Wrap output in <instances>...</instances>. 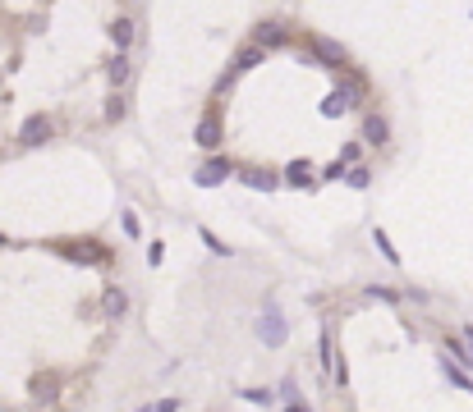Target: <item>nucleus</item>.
Listing matches in <instances>:
<instances>
[{
    "label": "nucleus",
    "mask_w": 473,
    "mask_h": 412,
    "mask_svg": "<svg viewBox=\"0 0 473 412\" xmlns=\"http://www.w3.org/2000/svg\"><path fill=\"white\" fill-rule=\"evenodd\" d=\"M55 252L69 261H79V266H106L111 261V252H106V243L96 239H79V243H55Z\"/></svg>",
    "instance_id": "obj_1"
},
{
    "label": "nucleus",
    "mask_w": 473,
    "mask_h": 412,
    "mask_svg": "<svg viewBox=\"0 0 473 412\" xmlns=\"http://www.w3.org/2000/svg\"><path fill=\"white\" fill-rule=\"evenodd\" d=\"M248 42H257L262 51H281V46H289V23L285 18H262V23H253Z\"/></svg>",
    "instance_id": "obj_2"
},
{
    "label": "nucleus",
    "mask_w": 473,
    "mask_h": 412,
    "mask_svg": "<svg viewBox=\"0 0 473 412\" xmlns=\"http://www.w3.org/2000/svg\"><path fill=\"white\" fill-rule=\"evenodd\" d=\"M55 129H60V124H55L51 115H33V120L18 129V147H42V142H51Z\"/></svg>",
    "instance_id": "obj_3"
},
{
    "label": "nucleus",
    "mask_w": 473,
    "mask_h": 412,
    "mask_svg": "<svg viewBox=\"0 0 473 412\" xmlns=\"http://www.w3.org/2000/svg\"><path fill=\"white\" fill-rule=\"evenodd\" d=\"M230 174H235V161H230V156H211L207 165H198L193 183H198V188H216V183H226Z\"/></svg>",
    "instance_id": "obj_4"
},
{
    "label": "nucleus",
    "mask_w": 473,
    "mask_h": 412,
    "mask_svg": "<svg viewBox=\"0 0 473 412\" xmlns=\"http://www.w3.org/2000/svg\"><path fill=\"white\" fill-rule=\"evenodd\" d=\"M235 174H239L244 188H257V193H276V188H281V174L267 170V165H239Z\"/></svg>",
    "instance_id": "obj_5"
},
{
    "label": "nucleus",
    "mask_w": 473,
    "mask_h": 412,
    "mask_svg": "<svg viewBox=\"0 0 473 412\" xmlns=\"http://www.w3.org/2000/svg\"><path fill=\"white\" fill-rule=\"evenodd\" d=\"M308 60L331 64V69H350V60H345V46L331 42V37H313V51H308Z\"/></svg>",
    "instance_id": "obj_6"
},
{
    "label": "nucleus",
    "mask_w": 473,
    "mask_h": 412,
    "mask_svg": "<svg viewBox=\"0 0 473 412\" xmlns=\"http://www.w3.org/2000/svg\"><path fill=\"white\" fill-rule=\"evenodd\" d=\"M129 74H133V69H129V51H115L111 60H106V83H111L115 92L129 87Z\"/></svg>",
    "instance_id": "obj_7"
},
{
    "label": "nucleus",
    "mask_w": 473,
    "mask_h": 412,
    "mask_svg": "<svg viewBox=\"0 0 473 412\" xmlns=\"http://www.w3.org/2000/svg\"><path fill=\"white\" fill-rule=\"evenodd\" d=\"M335 92L345 96V105H350V110H359V101H363V96H368V87H363V74H345Z\"/></svg>",
    "instance_id": "obj_8"
},
{
    "label": "nucleus",
    "mask_w": 473,
    "mask_h": 412,
    "mask_svg": "<svg viewBox=\"0 0 473 412\" xmlns=\"http://www.w3.org/2000/svg\"><path fill=\"white\" fill-rule=\"evenodd\" d=\"M363 142L368 147H386L391 142V124H386L382 115H368V120H363Z\"/></svg>",
    "instance_id": "obj_9"
},
{
    "label": "nucleus",
    "mask_w": 473,
    "mask_h": 412,
    "mask_svg": "<svg viewBox=\"0 0 473 412\" xmlns=\"http://www.w3.org/2000/svg\"><path fill=\"white\" fill-rule=\"evenodd\" d=\"M106 33H111V42L120 46V51H129V46H133V33H138V28H133V18H129V14H120V18H111V28H106Z\"/></svg>",
    "instance_id": "obj_10"
},
{
    "label": "nucleus",
    "mask_w": 473,
    "mask_h": 412,
    "mask_svg": "<svg viewBox=\"0 0 473 412\" xmlns=\"http://www.w3.org/2000/svg\"><path fill=\"white\" fill-rule=\"evenodd\" d=\"M281 183H289V188H308V183H313V161H289V170L281 174Z\"/></svg>",
    "instance_id": "obj_11"
},
{
    "label": "nucleus",
    "mask_w": 473,
    "mask_h": 412,
    "mask_svg": "<svg viewBox=\"0 0 473 412\" xmlns=\"http://www.w3.org/2000/svg\"><path fill=\"white\" fill-rule=\"evenodd\" d=\"M193 137H198V147H207V151H211V147H221V120H216V115H207Z\"/></svg>",
    "instance_id": "obj_12"
},
{
    "label": "nucleus",
    "mask_w": 473,
    "mask_h": 412,
    "mask_svg": "<svg viewBox=\"0 0 473 412\" xmlns=\"http://www.w3.org/2000/svg\"><path fill=\"white\" fill-rule=\"evenodd\" d=\"M124 307H129V298H124V289H106L101 293V311H106V316H124Z\"/></svg>",
    "instance_id": "obj_13"
},
{
    "label": "nucleus",
    "mask_w": 473,
    "mask_h": 412,
    "mask_svg": "<svg viewBox=\"0 0 473 412\" xmlns=\"http://www.w3.org/2000/svg\"><path fill=\"white\" fill-rule=\"evenodd\" d=\"M262 46H257V42H244V46H239V55H235V69H239V74H244V69H253V64H262Z\"/></svg>",
    "instance_id": "obj_14"
},
{
    "label": "nucleus",
    "mask_w": 473,
    "mask_h": 412,
    "mask_svg": "<svg viewBox=\"0 0 473 412\" xmlns=\"http://www.w3.org/2000/svg\"><path fill=\"white\" fill-rule=\"evenodd\" d=\"M124 110H129V101H124V92H115L111 101L101 105V120H106V124H120V120H124Z\"/></svg>",
    "instance_id": "obj_15"
},
{
    "label": "nucleus",
    "mask_w": 473,
    "mask_h": 412,
    "mask_svg": "<svg viewBox=\"0 0 473 412\" xmlns=\"http://www.w3.org/2000/svg\"><path fill=\"white\" fill-rule=\"evenodd\" d=\"M33 399H37V404H55V380L51 376H37L33 380Z\"/></svg>",
    "instance_id": "obj_16"
},
{
    "label": "nucleus",
    "mask_w": 473,
    "mask_h": 412,
    "mask_svg": "<svg viewBox=\"0 0 473 412\" xmlns=\"http://www.w3.org/2000/svg\"><path fill=\"white\" fill-rule=\"evenodd\" d=\"M317 362H322V371L335 367V348H331V335L322 330V339H317Z\"/></svg>",
    "instance_id": "obj_17"
},
{
    "label": "nucleus",
    "mask_w": 473,
    "mask_h": 412,
    "mask_svg": "<svg viewBox=\"0 0 473 412\" xmlns=\"http://www.w3.org/2000/svg\"><path fill=\"white\" fill-rule=\"evenodd\" d=\"M368 179L372 174L363 170V165H350V170H345V183H350V188H368Z\"/></svg>",
    "instance_id": "obj_18"
},
{
    "label": "nucleus",
    "mask_w": 473,
    "mask_h": 412,
    "mask_svg": "<svg viewBox=\"0 0 473 412\" xmlns=\"http://www.w3.org/2000/svg\"><path fill=\"white\" fill-rule=\"evenodd\" d=\"M345 110H350V105H345V96H340V92H331V96L322 101V115H345Z\"/></svg>",
    "instance_id": "obj_19"
},
{
    "label": "nucleus",
    "mask_w": 473,
    "mask_h": 412,
    "mask_svg": "<svg viewBox=\"0 0 473 412\" xmlns=\"http://www.w3.org/2000/svg\"><path fill=\"white\" fill-rule=\"evenodd\" d=\"M368 298H382V302H395V307H400V293H395V289H382V284H368Z\"/></svg>",
    "instance_id": "obj_20"
},
{
    "label": "nucleus",
    "mask_w": 473,
    "mask_h": 412,
    "mask_svg": "<svg viewBox=\"0 0 473 412\" xmlns=\"http://www.w3.org/2000/svg\"><path fill=\"white\" fill-rule=\"evenodd\" d=\"M120 224H124V234H129V239H138V234H143V224H138V215H133V211H124Z\"/></svg>",
    "instance_id": "obj_21"
},
{
    "label": "nucleus",
    "mask_w": 473,
    "mask_h": 412,
    "mask_svg": "<svg viewBox=\"0 0 473 412\" xmlns=\"http://www.w3.org/2000/svg\"><path fill=\"white\" fill-rule=\"evenodd\" d=\"M345 170H350V161L340 156V161H331V165H326V174H322V179H345Z\"/></svg>",
    "instance_id": "obj_22"
},
{
    "label": "nucleus",
    "mask_w": 473,
    "mask_h": 412,
    "mask_svg": "<svg viewBox=\"0 0 473 412\" xmlns=\"http://www.w3.org/2000/svg\"><path fill=\"white\" fill-rule=\"evenodd\" d=\"M281 399H285V404H294V408H304V394H299V389H294V385H289V380H285V385H281Z\"/></svg>",
    "instance_id": "obj_23"
},
{
    "label": "nucleus",
    "mask_w": 473,
    "mask_h": 412,
    "mask_svg": "<svg viewBox=\"0 0 473 412\" xmlns=\"http://www.w3.org/2000/svg\"><path fill=\"white\" fill-rule=\"evenodd\" d=\"M262 330H267V339L281 335V321H276V311H267V316H262Z\"/></svg>",
    "instance_id": "obj_24"
},
{
    "label": "nucleus",
    "mask_w": 473,
    "mask_h": 412,
    "mask_svg": "<svg viewBox=\"0 0 473 412\" xmlns=\"http://www.w3.org/2000/svg\"><path fill=\"white\" fill-rule=\"evenodd\" d=\"M202 243H207V248L216 252V257H230V248H226V243H221V239H211V234H202Z\"/></svg>",
    "instance_id": "obj_25"
},
{
    "label": "nucleus",
    "mask_w": 473,
    "mask_h": 412,
    "mask_svg": "<svg viewBox=\"0 0 473 412\" xmlns=\"http://www.w3.org/2000/svg\"><path fill=\"white\" fill-rule=\"evenodd\" d=\"M340 156H345V161H350V165H354V161H363V147H359V142H350V147H345V151H340Z\"/></svg>",
    "instance_id": "obj_26"
},
{
    "label": "nucleus",
    "mask_w": 473,
    "mask_h": 412,
    "mask_svg": "<svg viewBox=\"0 0 473 412\" xmlns=\"http://www.w3.org/2000/svg\"><path fill=\"white\" fill-rule=\"evenodd\" d=\"M464 339H469V343H473V326H469V330H464Z\"/></svg>",
    "instance_id": "obj_27"
}]
</instances>
